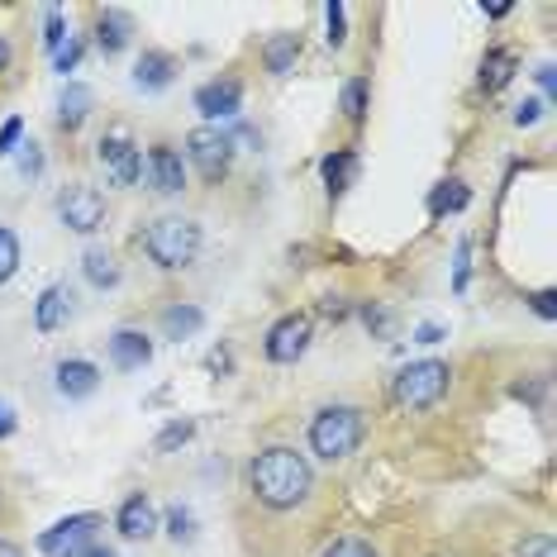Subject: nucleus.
Returning <instances> with one entry per match:
<instances>
[{
  "instance_id": "e433bc0d",
  "label": "nucleus",
  "mask_w": 557,
  "mask_h": 557,
  "mask_svg": "<svg viewBox=\"0 0 557 557\" xmlns=\"http://www.w3.org/2000/svg\"><path fill=\"white\" fill-rule=\"evenodd\" d=\"M539 86H543V96H548V106H553V100H557V67H553V62H543V67H539Z\"/></svg>"
},
{
  "instance_id": "39448f33",
  "label": "nucleus",
  "mask_w": 557,
  "mask_h": 557,
  "mask_svg": "<svg viewBox=\"0 0 557 557\" xmlns=\"http://www.w3.org/2000/svg\"><path fill=\"white\" fill-rule=\"evenodd\" d=\"M58 220L67 224L72 234L91 238V234L106 230V196H100L96 186H86V182L62 186L58 191Z\"/></svg>"
},
{
  "instance_id": "cd10ccee",
  "label": "nucleus",
  "mask_w": 557,
  "mask_h": 557,
  "mask_svg": "<svg viewBox=\"0 0 557 557\" xmlns=\"http://www.w3.org/2000/svg\"><path fill=\"white\" fill-rule=\"evenodd\" d=\"M344 115H348L352 124L367 120V82H362V77L344 82Z\"/></svg>"
},
{
  "instance_id": "c9c22d12",
  "label": "nucleus",
  "mask_w": 557,
  "mask_h": 557,
  "mask_svg": "<svg viewBox=\"0 0 557 557\" xmlns=\"http://www.w3.org/2000/svg\"><path fill=\"white\" fill-rule=\"evenodd\" d=\"M539 120H543L539 100H524V106H515V124H519V129H529V124H539Z\"/></svg>"
},
{
  "instance_id": "f03ea898",
  "label": "nucleus",
  "mask_w": 557,
  "mask_h": 557,
  "mask_svg": "<svg viewBox=\"0 0 557 557\" xmlns=\"http://www.w3.org/2000/svg\"><path fill=\"white\" fill-rule=\"evenodd\" d=\"M367 438V420L358 405H324L310 420V453L324 462H344L362 448Z\"/></svg>"
},
{
  "instance_id": "dca6fc26",
  "label": "nucleus",
  "mask_w": 557,
  "mask_h": 557,
  "mask_svg": "<svg viewBox=\"0 0 557 557\" xmlns=\"http://www.w3.org/2000/svg\"><path fill=\"white\" fill-rule=\"evenodd\" d=\"M67 314H72V290L62 282L44 286L39 306H34V329H39V334H58V329L67 324Z\"/></svg>"
},
{
  "instance_id": "72a5a7b5",
  "label": "nucleus",
  "mask_w": 557,
  "mask_h": 557,
  "mask_svg": "<svg viewBox=\"0 0 557 557\" xmlns=\"http://www.w3.org/2000/svg\"><path fill=\"white\" fill-rule=\"evenodd\" d=\"M20 138H24V120H5V124H0V158L15 153Z\"/></svg>"
},
{
  "instance_id": "aec40b11",
  "label": "nucleus",
  "mask_w": 557,
  "mask_h": 557,
  "mask_svg": "<svg viewBox=\"0 0 557 557\" xmlns=\"http://www.w3.org/2000/svg\"><path fill=\"white\" fill-rule=\"evenodd\" d=\"M82 276L91 282L96 290H110V286H120V262L110 258V248H86L82 252Z\"/></svg>"
},
{
  "instance_id": "393cba45",
  "label": "nucleus",
  "mask_w": 557,
  "mask_h": 557,
  "mask_svg": "<svg viewBox=\"0 0 557 557\" xmlns=\"http://www.w3.org/2000/svg\"><path fill=\"white\" fill-rule=\"evenodd\" d=\"M191 438H196V420H172V424L158 434L153 448H158V453H176V448H186Z\"/></svg>"
},
{
  "instance_id": "a19ab883",
  "label": "nucleus",
  "mask_w": 557,
  "mask_h": 557,
  "mask_svg": "<svg viewBox=\"0 0 557 557\" xmlns=\"http://www.w3.org/2000/svg\"><path fill=\"white\" fill-rule=\"evenodd\" d=\"M443 338V324H420L414 329V344H438Z\"/></svg>"
},
{
  "instance_id": "2eb2a0df",
  "label": "nucleus",
  "mask_w": 557,
  "mask_h": 557,
  "mask_svg": "<svg viewBox=\"0 0 557 557\" xmlns=\"http://www.w3.org/2000/svg\"><path fill=\"white\" fill-rule=\"evenodd\" d=\"M96 44H100V53L106 58H115L124 53V48L134 44V20L124 15V10H96Z\"/></svg>"
},
{
  "instance_id": "c756f323",
  "label": "nucleus",
  "mask_w": 557,
  "mask_h": 557,
  "mask_svg": "<svg viewBox=\"0 0 557 557\" xmlns=\"http://www.w3.org/2000/svg\"><path fill=\"white\" fill-rule=\"evenodd\" d=\"M472 282V238H458V262H453V290H467Z\"/></svg>"
},
{
  "instance_id": "20e7f679",
  "label": "nucleus",
  "mask_w": 557,
  "mask_h": 557,
  "mask_svg": "<svg viewBox=\"0 0 557 557\" xmlns=\"http://www.w3.org/2000/svg\"><path fill=\"white\" fill-rule=\"evenodd\" d=\"M448 386H453L448 362L420 358V362H405L400 372H396V386H391V396H396L400 410H434V405L448 396Z\"/></svg>"
},
{
  "instance_id": "c85d7f7f",
  "label": "nucleus",
  "mask_w": 557,
  "mask_h": 557,
  "mask_svg": "<svg viewBox=\"0 0 557 557\" xmlns=\"http://www.w3.org/2000/svg\"><path fill=\"white\" fill-rule=\"evenodd\" d=\"M515 557H557V543H553V534H524Z\"/></svg>"
},
{
  "instance_id": "4468645a",
  "label": "nucleus",
  "mask_w": 557,
  "mask_h": 557,
  "mask_svg": "<svg viewBox=\"0 0 557 557\" xmlns=\"http://www.w3.org/2000/svg\"><path fill=\"white\" fill-rule=\"evenodd\" d=\"M110 362H115L120 372H138V367L153 362V338L138 334V329H115V334H110Z\"/></svg>"
},
{
  "instance_id": "f3484780",
  "label": "nucleus",
  "mask_w": 557,
  "mask_h": 557,
  "mask_svg": "<svg viewBox=\"0 0 557 557\" xmlns=\"http://www.w3.org/2000/svg\"><path fill=\"white\" fill-rule=\"evenodd\" d=\"M91 106H96L91 86L67 82V86H62V96H58V124H62V129H82V124L91 120Z\"/></svg>"
},
{
  "instance_id": "9b49d317",
  "label": "nucleus",
  "mask_w": 557,
  "mask_h": 557,
  "mask_svg": "<svg viewBox=\"0 0 557 557\" xmlns=\"http://www.w3.org/2000/svg\"><path fill=\"white\" fill-rule=\"evenodd\" d=\"M196 110H200L206 120H214V124H220V120H234L238 110H244V86H238L234 77L206 82V86L196 91Z\"/></svg>"
},
{
  "instance_id": "412c9836",
  "label": "nucleus",
  "mask_w": 557,
  "mask_h": 557,
  "mask_svg": "<svg viewBox=\"0 0 557 557\" xmlns=\"http://www.w3.org/2000/svg\"><path fill=\"white\" fill-rule=\"evenodd\" d=\"M200 329H206V310H200V306H186V300H182V306L162 310V334L176 338V344H182V338H196Z\"/></svg>"
},
{
  "instance_id": "f257e3e1",
  "label": "nucleus",
  "mask_w": 557,
  "mask_h": 557,
  "mask_svg": "<svg viewBox=\"0 0 557 557\" xmlns=\"http://www.w3.org/2000/svg\"><path fill=\"white\" fill-rule=\"evenodd\" d=\"M248 486L268 510H296L314 491V467L306 453L276 443V448H262L258 458L248 462Z\"/></svg>"
},
{
  "instance_id": "4c0bfd02",
  "label": "nucleus",
  "mask_w": 557,
  "mask_h": 557,
  "mask_svg": "<svg viewBox=\"0 0 557 557\" xmlns=\"http://www.w3.org/2000/svg\"><path fill=\"white\" fill-rule=\"evenodd\" d=\"M24 148H29V153L20 158V172H24V176H39V172H44V153H39L34 144H24Z\"/></svg>"
},
{
  "instance_id": "0eeeda50",
  "label": "nucleus",
  "mask_w": 557,
  "mask_h": 557,
  "mask_svg": "<svg viewBox=\"0 0 557 557\" xmlns=\"http://www.w3.org/2000/svg\"><path fill=\"white\" fill-rule=\"evenodd\" d=\"M100 524H106V519L91 515V510L58 519L53 529H44V534H39V553H44V557H82L86 548H96Z\"/></svg>"
},
{
  "instance_id": "c03bdc74",
  "label": "nucleus",
  "mask_w": 557,
  "mask_h": 557,
  "mask_svg": "<svg viewBox=\"0 0 557 557\" xmlns=\"http://www.w3.org/2000/svg\"><path fill=\"white\" fill-rule=\"evenodd\" d=\"M82 557H120V553H115V548H100V543H96V548H86Z\"/></svg>"
},
{
  "instance_id": "5701e85b",
  "label": "nucleus",
  "mask_w": 557,
  "mask_h": 557,
  "mask_svg": "<svg viewBox=\"0 0 557 557\" xmlns=\"http://www.w3.org/2000/svg\"><path fill=\"white\" fill-rule=\"evenodd\" d=\"M352 176H358V153H352V148H338V153L324 158V186H329V196H344L348 186H352Z\"/></svg>"
},
{
  "instance_id": "7ed1b4c3",
  "label": "nucleus",
  "mask_w": 557,
  "mask_h": 557,
  "mask_svg": "<svg viewBox=\"0 0 557 557\" xmlns=\"http://www.w3.org/2000/svg\"><path fill=\"white\" fill-rule=\"evenodd\" d=\"M144 252L158 262L162 272H182L196 262L200 252V224L186 214H162L144 230Z\"/></svg>"
},
{
  "instance_id": "f8f14e48",
  "label": "nucleus",
  "mask_w": 557,
  "mask_h": 557,
  "mask_svg": "<svg viewBox=\"0 0 557 557\" xmlns=\"http://www.w3.org/2000/svg\"><path fill=\"white\" fill-rule=\"evenodd\" d=\"M53 386H58V396H67V400H86L100 391V367L86 358H62L53 367Z\"/></svg>"
},
{
  "instance_id": "4be33fe9",
  "label": "nucleus",
  "mask_w": 557,
  "mask_h": 557,
  "mask_svg": "<svg viewBox=\"0 0 557 557\" xmlns=\"http://www.w3.org/2000/svg\"><path fill=\"white\" fill-rule=\"evenodd\" d=\"M300 58V34H272L268 44H262V62H268L272 77H286L290 67H296Z\"/></svg>"
},
{
  "instance_id": "79ce46f5",
  "label": "nucleus",
  "mask_w": 557,
  "mask_h": 557,
  "mask_svg": "<svg viewBox=\"0 0 557 557\" xmlns=\"http://www.w3.org/2000/svg\"><path fill=\"white\" fill-rule=\"evenodd\" d=\"M481 10H486V20H505V15H510V5H481Z\"/></svg>"
},
{
  "instance_id": "473e14b6",
  "label": "nucleus",
  "mask_w": 557,
  "mask_h": 557,
  "mask_svg": "<svg viewBox=\"0 0 557 557\" xmlns=\"http://www.w3.org/2000/svg\"><path fill=\"white\" fill-rule=\"evenodd\" d=\"M324 557H376L372 543H362V539H338V543H329Z\"/></svg>"
},
{
  "instance_id": "7c9ffc66",
  "label": "nucleus",
  "mask_w": 557,
  "mask_h": 557,
  "mask_svg": "<svg viewBox=\"0 0 557 557\" xmlns=\"http://www.w3.org/2000/svg\"><path fill=\"white\" fill-rule=\"evenodd\" d=\"M62 44H67V24H62V10H48V15H44V48H48V53H58Z\"/></svg>"
},
{
  "instance_id": "37998d69",
  "label": "nucleus",
  "mask_w": 557,
  "mask_h": 557,
  "mask_svg": "<svg viewBox=\"0 0 557 557\" xmlns=\"http://www.w3.org/2000/svg\"><path fill=\"white\" fill-rule=\"evenodd\" d=\"M0 557H24V553H20V543H10V539H0Z\"/></svg>"
},
{
  "instance_id": "a878e982",
  "label": "nucleus",
  "mask_w": 557,
  "mask_h": 557,
  "mask_svg": "<svg viewBox=\"0 0 557 557\" xmlns=\"http://www.w3.org/2000/svg\"><path fill=\"white\" fill-rule=\"evenodd\" d=\"M324 39H329V48H344L348 44V10L338 5V0H329L324 5Z\"/></svg>"
},
{
  "instance_id": "a18cd8bd",
  "label": "nucleus",
  "mask_w": 557,
  "mask_h": 557,
  "mask_svg": "<svg viewBox=\"0 0 557 557\" xmlns=\"http://www.w3.org/2000/svg\"><path fill=\"white\" fill-rule=\"evenodd\" d=\"M5 62H10V44L0 39V72H5Z\"/></svg>"
},
{
  "instance_id": "ddd939ff",
  "label": "nucleus",
  "mask_w": 557,
  "mask_h": 557,
  "mask_svg": "<svg viewBox=\"0 0 557 557\" xmlns=\"http://www.w3.org/2000/svg\"><path fill=\"white\" fill-rule=\"evenodd\" d=\"M115 529H120L124 539H134V543L153 539V534H158V510H153V500H148L144 491H134V496L120 505V515H115Z\"/></svg>"
},
{
  "instance_id": "9d476101",
  "label": "nucleus",
  "mask_w": 557,
  "mask_h": 557,
  "mask_svg": "<svg viewBox=\"0 0 557 557\" xmlns=\"http://www.w3.org/2000/svg\"><path fill=\"white\" fill-rule=\"evenodd\" d=\"M148 186H153L158 196H176L186 186V158L176 153L172 144H153L148 148Z\"/></svg>"
},
{
  "instance_id": "a211bd4d",
  "label": "nucleus",
  "mask_w": 557,
  "mask_h": 557,
  "mask_svg": "<svg viewBox=\"0 0 557 557\" xmlns=\"http://www.w3.org/2000/svg\"><path fill=\"white\" fill-rule=\"evenodd\" d=\"M176 77V58L172 53H144L134 62V86L138 91H168Z\"/></svg>"
},
{
  "instance_id": "ea45409f",
  "label": "nucleus",
  "mask_w": 557,
  "mask_h": 557,
  "mask_svg": "<svg viewBox=\"0 0 557 557\" xmlns=\"http://www.w3.org/2000/svg\"><path fill=\"white\" fill-rule=\"evenodd\" d=\"M15 429H20V420H15V410H10V405H5V400H0V438H10V434H15Z\"/></svg>"
},
{
  "instance_id": "6e6552de",
  "label": "nucleus",
  "mask_w": 557,
  "mask_h": 557,
  "mask_svg": "<svg viewBox=\"0 0 557 557\" xmlns=\"http://www.w3.org/2000/svg\"><path fill=\"white\" fill-rule=\"evenodd\" d=\"M96 158H100V168H106V176L115 186H134L138 176H144V153H138V144H134V138H124V134H106V138H100Z\"/></svg>"
},
{
  "instance_id": "2f4dec72",
  "label": "nucleus",
  "mask_w": 557,
  "mask_h": 557,
  "mask_svg": "<svg viewBox=\"0 0 557 557\" xmlns=\"http://www.w3.org/2000/svg\"><path fill=\"white\" fill-rule=\"evenodd\" d=\"M196 519H191V510H186V505H172V510H168V534L176 539V543H182V539H191L196 534Z\"/></svg>"
},
{
  "instance_id": "6ab92c4d",
  "label": "nucleus",
  "mask_w": 557,
  "mask_h": 557,
  "mask_svg": "<svg viewBox=\"0 0 557 557\" xmlns=\"http://www.w3.org/2000/svg\"><path fill=\"white\" fill-rule=\"evenodd\" d=\"M515 72H519V62L510 48H491V53L481 58V91H505V86L515 82Z\"/></svg>"
},
{
  "instance_id": "bb28decb",
  "label": "nucleus",
  "mask_w": 557,
  "mask_h": 557,
  "mask_svg": "<svg viewBox=\"0 0 557 557\" xmlns=\"http://www.w3.org/2000/svg\"><path fill=\"white\" fill-rule=\"evenodd\" d=\"M15 272H20V238H15V230L0 224V286H5Z\"/></svg>"
},
{
  "instance_id": "423d86ee",
  "label": "nucleus",
  "mask_w": 557,
  "mask_h": 557,
  "mask_svg": "<svg viewBox=\"0 0 557 557\" xmlns=\"http://www.w3.org/2000/svg\"><path fill=\"white\" fill-rule=\"evenodd\" d=\"M186 158L196 162V172L206 182H224L234 168V138L224 129H214V124H200V129L186 134Z\"/></svg>"
},
{
  "instance_id": "f704fd0d",
  "label": "nucleus",
  "mask_w": 557,
  "mask_h": 557,
  "mask_svg": "<svg viewBox=\"0 0 557 557\" xmlns=\"http://www.w3.org/2000/svg\"><path fill=\"white\" fill-rule=\"evenodd\" d=\"M77 62H82V44H77V39H67V44H62L58 53H53V67L62 72V77H67V72L77 67Z\"/></svg>"
},
{
  "instance_id": "b1692460",
  "label": "nucleus",
  "mask_w": 557,
  "mask_h": 557,
  "mask_svg": "<svg viewBox=\"0 0 557 557\" xmlns=\"http://www.w3.org/2000/svg\"><path fill=\"white\" fill-rule=\"evenodd\" d=\"M467 206H472V191H467L462 182H438L434 196H429V214H434V220H443V214H458Z\"/></svg>"
},
{
  "instance_id": "58836bf2",
  "label": "nucleus",
  "mask_w": 557,
  "mask_h": 557,
  "mask_svg": "<svg viewBox=\"0 0 557 557\" xmlns=\"http://www.w3.org/2000/svg\"><path fill=\"white\" fill-rule=\"evenodd\" d=\"M529 300H534L539 320H553V314H557V306H553V300H557V290H539V296H529Z\"/></svg>"
},
{
  "instance_id": "1a4fd4ad",
  "label": "nucleus",
  "mask_w": 557,
  "mask_h": 557,
  "mask_svg": "<svg viewBox=\"0 0 557 557\" xmlns=\"http://www.w3.org/2000/svg\"><path fill=\"white\" fill-rule=\"evenodd\" d=\"M310 320L306 314H286V320H276L272 329H268V358L272 362H296V358H306V348H310Z\"/></svg>"
}]
</instances>
